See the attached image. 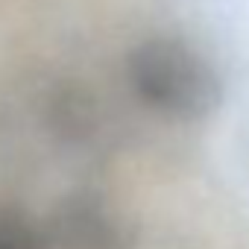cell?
Segmentation results:
<instances>
[{"instance_id": "6da1fadb", "label": "cell", "mask_w": 249, "mask_h": 249, "mask_svg": "<svg viewBox=\"0 0 249 249\" xmlns=\"http://www.w3.org/2000/svg\"><path fill=\"white\" fill-rule=\"evenodd\" d=\"M129 85L141 103L173 120H202L223 103V79L202 50L176 36H156L132 47Z\"/></svg>"}, {"instance_id": "7a4b0ae2", "label": "cell", "mask_w": 249, "mask_h": 249, "mask_svg": "<svg viewBox=\"0 0 249 249\" xmlns=\"http://www.w3.org/2000/svg\"><path fill=\"white\" fill-rule=\"evenodd\" d=\"M47 237L59 249H135L138 231L108 196L82 191L59 202Z\"/></svg>"}, {"instance_id": "3957f363", "label": "cell", "mask_w": 249, "mask_h": 249, "mask_svg": "<svg viewBox=\"0 0 249 249\" xmlns=\"http://www.w3.org/2000/svg\"><path fill=\"white\" fill-rule=\"evenodd\" d=\"M0 249H50V237L21 211L0 205Z\"/></svg>"}]
</instances>
